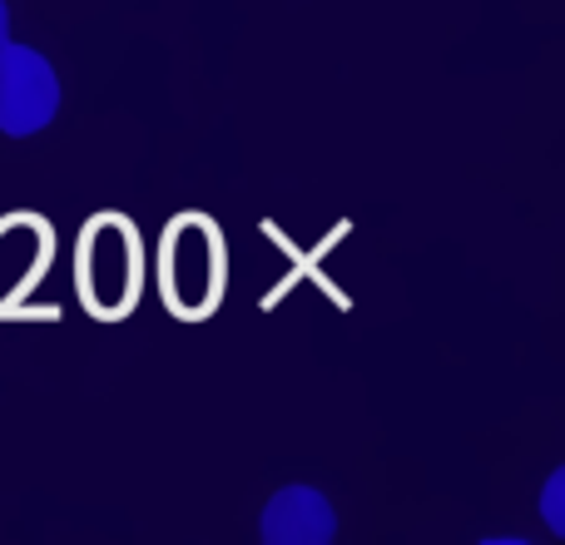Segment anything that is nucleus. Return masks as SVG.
I'll list each match as a JSON object with an SVG mask.
<instances>
[{
	"label": "nucleus",
	"instance_id": "20e7f679",
	"mask_svg": "<svg viewBox=\"0 0 565 545\" xmlns=\"http://www.w3.org/2000/svg\"><path fill=\"white\" fill-rule=\"evenodd\" d=\"M264 545H332L338 536V511L312 487H278L258 521Z\"/></svg>",
	"mask_w": 565,
	"mask_h": 545
},
{
	"label": "nucleus",
	"instance_id": "39448f33",
	"mask_svg": "<svg viewBox=\"0 0 565 545\" xmlns=\"http://www.w3.org/2000/svg\"><path fill=\"white\" fill-rule=\"evenodd\" d=\"M556 496H561V471L546 481V521H551V531H556V536H561V531H565V521H561V511H556Z\"/></svg>",
	"mask_w": 565,
	"mask_h": 545
},
{
	"label": "nucleus",
	"instance_id": "f257e3e1",
	"mask_svg": "<svg viewBox=\"0 0 565 545\" xmlns=\"http://www.w3.org/2000/svg\"><path fill=\"white\" fill-rule=\"evenodd\" d=\"M60 115V75L30 45H0V135L30 139Z\"/></svg>",
	"mask_w": 565,
	"mask_h": 545
},
{
	"label": "nucleus",
	"instance_id": "7ed1b4c3",
	"mask_svg": "<svg viewBox=\"0 0 565 545\" xmlns=\"http://www.w3.org/2000/svg\"><path fill=\"white\" fill-rule=\"evenodd\" d=\"M224 278L218 238L204 224H179V234L164 244V292L184 312H204Z\"/></svg>",
	"mask_w": 565,
	"mask_h": 545
},
{
	"label": "nucleus",
	"instance_id": "f03ea898",
	"mask_svg": "<svg viewBox=\"0 0 565 545\" xmlns=\"http://www.w3.org/2000/svg\"><path fill=\"white\" fill-rule=\"evenodd\" d=\"M79 264H85V298L95 302L99 312L129 308L139 268H135V238H129V228L119 224V218H105V224L89 228Z\"/></svg>",
	"mask_w": 565,
	"mask_h": 545
}]
</instances>
